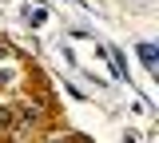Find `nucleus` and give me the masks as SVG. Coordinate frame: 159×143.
I'll return each mask as SVG.
<instances>
[{"mask_svg": "<svg viewBox=\"0 0 159 143\" xmlns=\"http://www.w3.org/2000/svg\"><path fill=\"white\" fill-rule=\"evenodd\" d=\"M135 52H139V60H143V68H147V76H159V52H155V44L143 40V44H135Z\"/></svg>", "mask_w": 159, "mask_h": 143, "instance_id": "1", "label": "nucleus"}, {"mask_svg": "<svg viewBox=\"0 0 159 143\" xmlns=\"http://www.w3.org/2000/svg\"><path fill=\"white\" fill-rule=\"evenodd\" d=\"M24 20L32 24V28H40V24L48 20V12H44V4H36V8H32V4H28V8H24Z\"/></svg>", "mask_w": 159, "mask_h": 143, "instance_id": "2", "label": "nucleus"}, {"mask_svg": "<svg viewBox=\"0 0 159 143\" xmlns=\"http://www.w3.org/2000/svg\"><path fill=\"white\" fill-rule=\"evenodd\" d=\"M0 127H12V107L0 103Z\"/></svg>", "mask_w": 159, "mask_h": 143, "instance_id": "3", "label": "nucleus"}, {"mask_svg": "<svg viewBox=\"0 0 159 143\" xmlns=\"http://www.w3.org/2000/svg\"><path fill=\"white\" fill-rule=\"evenodd\" d=\"M44 143H76V135H48Z\"/></svg>", "mask_w": 159, "mask_h": 143, "instance_id": "4", "label": "nucleus"}, {"mask_svg": "<svg viewBox=\"0 0 159 143\" xmlns=\"http://www.w3.org/2000/svg\"><path fill=\"white\" fill-rule=\"evenodd\" d=\"M12 80H16V76H12L8 68H0V87H4V83H12Z\"/></svg>", "mask_w": 159, "mask_h": 143, "instance_id": "5", "label": "nucleus"}, {"mask_svg": "<svg viewBox=\"0 0 159 143\" xmlns=\"http://www.w3.org/2000/svg\"><path fill=\"white\" fill-rule=\"evenodd\" d=\"M8 52H12V48H8V40H0V60H8Z\"/></svg>", "mask_w": 159, "mask_h": 143, "instance_id": "6", "label": "nucleus"}, {"mask_svg": "<svg viewBox=\"0 0 159 143\" xmlns=\"http://www.w3.org/2000/svg\"><path fill=\"white\" fill-rule=\"evenodd\" d=\"M8 143H20V139H8Z\"/></svg>", "mask_w": 159, "mask_h": 143, "instance_id": "7", "label": "nucleus"}]
</instances>
